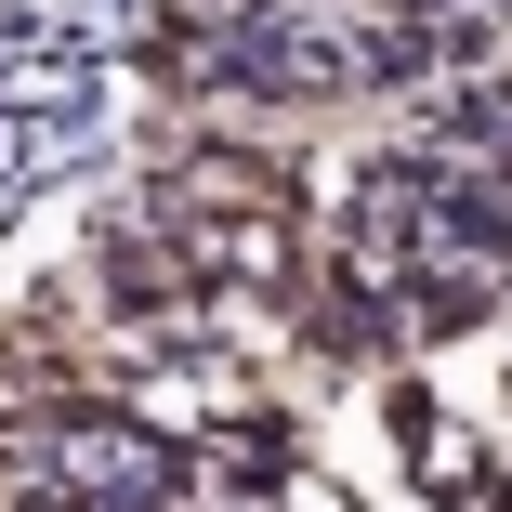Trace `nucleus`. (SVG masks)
Here are the masks:
<instances>
[{
  "label": "nucleus",
  "mask_w": 512,
  "mask_h": 512,
  "mask_svg": "<svg viewBox=\"0 0 512 512\" xmlns=\"http://www.w3.org/2000/svg\"><path fill=\"white\" fill-rule=\"evenodd\" d=\"M171 211H211V224H302V158L237 145V132H184V145H171Z\"/></svg>",
  "instance_id": "f257e3e1"
}]
</instances>
